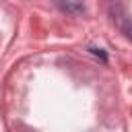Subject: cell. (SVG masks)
Instances as JSON below:
<instances>
[{
    "label": "cell",
    "mask_w": 132,
    "mask_h": 132,
    "mask_svg": "<svg viewBox=\"0 0 132 132\" xmlns=\"http://www.w3.org/2000/svg\"><path fill=\"white\" fill-rule=\"evenodd\" d=\"M56 2H58V6H60L64 12H70V14H78V12L85 10L82 0H56Z\"/></svg>",
    "instance_id": "cell-1"
},
{
    "label": "cell",
    "mask_w": 132,
    "mask_h": 132,
    "mask_svg": "<svg viewBox=\"0 0 132 132\" xmlns=\"http://www.w3.org/2000/svg\"><path fill=\"white\" fill-rule=\"evenodd\" d=\"M118 27H120V31H122L126 37L132 39V21H130L128 16H120V19H118Z\"/></svg>",
    "instance_id": "cell-2"
}]
</instances>
